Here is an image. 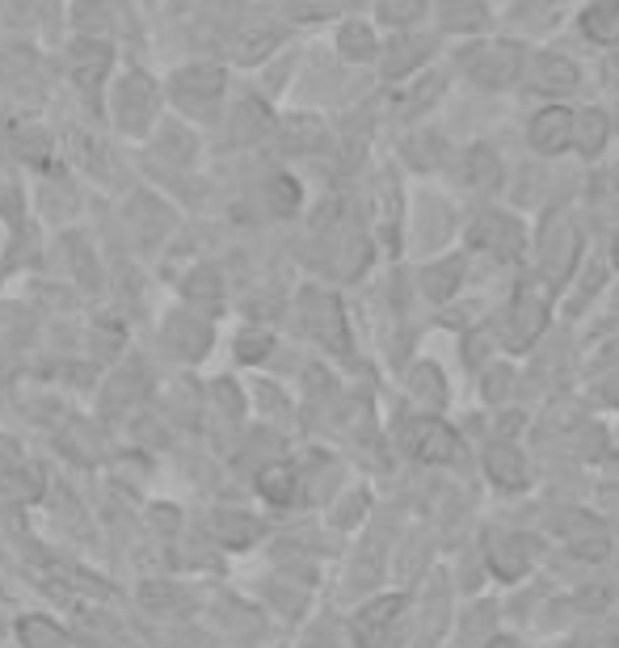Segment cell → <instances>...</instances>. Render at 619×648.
I'll return each mask as SVG.
<instances>
[{
  "label": "cell",
  "mask_w": 619,
  "mask_h": 648,
  "mask_svg": "<svg viewBox=\"0 0 619 648\" xmlns=\"http://www.w3.org/2000/svg\"><path fill=\"white\" fill-rule=\"evenodd\" d=\"M464 72L485 89H506L523 76V47L510 39H493L464 51Z\"/></svg>",
  "instance_id": "obj_1"
},
{
  "label": "cell",
  "mask_w": 619,
  "mask_h": 648,
  "mask_svg": "<svg viewBox=\"0 0 619 648\" xmlns=\"http://www.w3.org/2000/svg\"><path fill=\"white\" fill-rule=\"evenodd\" d=\"M156 84L148 76H140V72H131L123 81L114 84V97H110V114H114V123L118 131H127V135H144L156 119Z\"/></svg>",
  "instance_id": "obj_2"
},
{
  "label": "cell",
  "mask_w": 619,
  "mask_h": 648,
  "mask_svg": "<svg viewBox=\"0 0 619 648\" xmlns=\"http://www.w3.org/2000/svg\"><path fill=\"white\" fill-rule=\"evenodd\" d=\"M548 308H553L548 291H544L539 282H523L518 295H514L510 312H506V346H510V350H527L535 337L544 333Z\"/></svg>",
  "instance_id": "obj_3"
},
{
  "label": "cell",
  "mask_w": 619,
  "mask_h": 648,
  "mask_svg": "<svg viewBox=\"0 0 619 648\" xmlns=\"http://www.w3.org/2000/svg\"><path fill=\"white\" fill-rule=\"evenodd\" d=\"M401 615H405V598L401 594H384L354 619V640L359 648H396L401 645Z\"/></svg>",
  "instance_id": "obj_4"
},
{
  "label": "cell",
  "mask_w": 619,
  "mask_h": 648,
  "mask_svg": "<svg viewBox=\"0 0 619 648\" xmlns=\"http://www.w3.org/2000/svg\"><path fill=\"white\" fill-rule=\"evenodd\" d=\"M169 93L182 110L203 114V110H212V105L224 97V68H215V63H194V68H182V72H173Z\"/></svg>",
  "instance_id": "obj_5"
},
{
  "label": "cell",
  "mask_w": 619,
  "mask_h": 648,
  "mask_svg": "<svg viewBox=\"0 0 619 648\" xmlns=\"http://www.w3.org/2000/svg\"><path fill=\"white\" fill-rule=\"evenodd\" d=\"M577 253H581V236L569 219H553L544 228V240H539V270H544V282L560 287L569 270H574Z\"/></svg>",
  "instance_id": "obj_6"
},
{
  "label": "cell",
  "mask_w": 619,
  "mask_h": 648,
  "mask_svg": "<svg viewBox=\"0 0 619 648\" xmlns=\"http://www.w3.org/2000/svg\"><path fill=\"white\" fill-rule=\"evenodd\" d=\"M409 446L422 463H455L464 455V442L439 418H417L409 425Z\"/></svg>",
  "instance_id": "obj_7"
},
{
  "label": "cell",
  "mask_w": 619,
  "mask_h": 648,
  "mask_svg": "<svg viewBox=\"0 0 619 648\" xmlns=\"http://www.w3.org/2000/svg\"><path fill=\"white\" fill-rule=\"evenodd\" d=\"M303 325H308V333L324 341L329 350H350V337H345V316H342V304L333 299V295H303Z\"/></svg>",
  "instance_id": "obj_8"
},
{
  "label": "cell",
  "mask_w": 619,
  "mask_h": 648,
  "mask_svg": "<svg viewBox=\"0 0 619 648\" xmlns=\"http://www.w3.org/2000/svg\"><path fill=\"white\" fill-rule=\"evenodd\" d=\"M110 60H114V51H110L106 39H76L72 42V51H68V72H72V81L81 84L85 93H93L97 84L106 81L110 72Z\"/></svg>",
  "instance_id": "obj_9"
},
{
  "label": "cell",
  "mask_w": 619,
  "mask_h": 648,
  "mask_svg": "<svg viewBox=\"0 0 619 648\" xmlns=\"http://www.w3.org/2000/svg\"><path fill=\"white\" fill-rule=\"evenodd\" d=\"M472 245L476 249L493 253V257H502V261H510V257H518L523 253V228H518V219H510V215H481L476 219V228H472Z\"/></svg>",
  "instance_id": "obj_10"
},
{
  "label": "cell",
  "mask_w": 619,
  "mask_h": 648,
  "mask_svg": "<svg viewBox=\"0 0 619 648\" xmlns=\"http://www.w3.org/2000/svg\"><path fill=\"white\" fill-rule=\"evenodd\" d=\"M485 552H489V568L502 577V582H518L527 573V539L514 535V531H489L485 539Z\"/></svg>",
  "instance_id": "obj_11"
},
{
  "label": "cell",
  "mask_w": 619,
  "mask_h": 648,
  "mask_svg": "<svg viewBox=\"0 0 619 648\" xmlns=\"http://www.w3.org/2000/svg\"><path fill=\"white\" fill-rule=\"evenodd\" d=\"M485 476L497 488L518 493L527 484V460H523V451L514 442H489V451H485Z\"/></svg>",
  "instance_id": "obj_12"
},
{
  "label": "cell",
  "mask_w": 619,
  "mask_h": 648,
  "mask_svg": "<svg viewBox=\"0 0 619 648\" xmlns=\"http://www.w3.org/2000/svg\"><path fill=\"white\" fill-rule=\"evenodd\" d=\"M527 84H532V93H569V89H577V68L574 60H565L556 51H544V55L532 60Z\"/></svg>",
  "instance_id": "obj_13"
},
{
  "label": "cell",
  "mask_w": 619,
  "mask_h": 648,
  "mask_svg": "<svg viewBox=\"0 0 619 648\" xmlns=\"http://www.w3.org/2000/svg\"><path fill=\"white\" fill-rule=\"evenodd\" d=\"M532 144L539 147V152H548V156L565 152V147L574 144V114H569V110H560V105L544 110V114H535Z\"/></svg>",
  "instance_id": "obj_14"
},
{
  "label": "cell",
  "mask_w": 619,
  "mask_h": 648,
  "mask_svg": "<svg viewBox=\"0 0 619 648\" xmlns=\"http://www.w3.org/2000/svg\"><path fill=\"white\" fill-rule=\"evenodd\" d=\"M430 55V39H417V34H396L388 42V55H384V76L388 81H401L405 72L422 68Z\"/></svg>",
  "instance_id": "obj_15"
},
{
  "label": "cell",
  "mask_w": 619,
  "mask_h": 648,
  "mask_svg": "<svg viewBox=\"0 0 619 648\" xmlns=\"http://www.w3.org/2000/svg\"><path fill=\"white\" fill-rule=\"evenodd\" d=\"M464 177H468L472 189L493 194V189L502 186V161H497V152H493L489 144L468 147V156H464Z\"/></svg>",
  "instance_id": "obj_16"
},
{
  "label": "cell",
  "mask_w": 619,
  "mask_h": 648,
  "mask_svg": "<svg viewBox=\"0 0 619 648\" xmlns=\"http://www.w3.org/2000/svg\"><path fill=\"white\" fill-rule=\"evenodd\" d=\"M275 131V119H270V110L257 102V97H245V102L233 110V140L236 144H254L261 135H270Z\"/></svg>",
  "instance_id": "obj_17"
},
{
  "label": "cell",
  "mask_w": 619,
  "mask_h": 648,
  "mask_svg": "<svg viewBox=\"0 0 619 648\" xmlns=\"http://www.w3.org/2000/svg\"><path fill=\"white\" fill-rule=\"evenodd\" d=\"M257 493L270 505H291L296 502V467L291 463H266L257 472Z\"/></svg>",
  "instance_id": "obj_18"
},
{
  "label": "cell",
  "mask_w": 619,
  "mask_h": 648,
  "mask_svg": "<svg viewBox=\"0 0 619 648\" xmlns=\"http://www.w3.org/2000/svg\"><path fill=\"white\" fill-rule=\"evenodd\" d=\"M278 42H282V30H275V25H249V30L236 34L233 55L240 63H261L270 51H275Z\"/></svg>",
  "instance_id": "obj_19"
},
{
  "label": "cell",
  "mask_w": 619,
  "mask_h": 648,
  "mask_svg": "<svg viewBox=\"0 0 619 648\" xmlns=\"http://www.w3.org/2000/svg\"><path fill=\"white\" fill-rule=\"evenodd\" d=\"M212 531H215V539L219 544H228V547H249L261 535V526L249 518V514H236V510H219L212 518Z\"/></svg>",
  "instance_id": "obj_20"
},
{
  "label": "cell",
  "mask_w": 619,
  "mask_h": 648,
  "mask_svg": "<svg viewBox=\"0 0 619 648\" xmlns=\"http://www.w3.org/2000/svg\"><path fill=\"white\" fill-rule=\"evenodd\" d=\"M581 25H586V34H590L595 42L616 47L619 42V0H595V4L586 9Z\"/></svg>",
  "instance_id": "obj_21"
},
{
  "label": "cell",
  "mask_w": 619,
  "mask_h": 648,
  "mask_svg": "<svg viewBox=\"0 0 619 648\" xmlns=\"http://www.w3.org/2000/svg\"><path fill=\"white\" fill-rule=\"evenodd\" d=\"M460 278H464V261L460 257H447V261H434L422 270V291L430 299H451V295L460 291Z\"/></svg>",
  "instance_id": "obj_22"
},
{
  "label": "cell",
  "mask_w": 619,
  "mask_h": 648,
  "mask_svg": "<svg viewBox=\"0 0 619 648\" xmlns=\"http://www.w3.org/2000/svg\"><path fill=\"white\" fill-rule=\"evenodd\" d=\"M607 144V114L602 110H581L574 114V147L586 156H598Z\"/></svg>",
  "instance_id": "obj_23"
},
{
  "label": "cell",
  "mask_w": 619,
  "mask_h": 648,
  "mask_svg": "<svg viewBox=\"0 0 619 648\" xmlns=\"http://www.w3.org/2000/svg\"><path fill=\"white\" fill-rule=\"evenodd\" d=\"M169 341L186 358H198L207 346H212V329H207V325H198V320H190V316H173L169 320Z\"/></svg>",
  "instance_id": "obj_24"
},
{
  "label": "cell",
  "mask_w": 619,
  "mask_h": 648,
  "mask_svg": "<svg viewBox=\"0 0 619 648\" xmlns=\"http://www.w3.org/2000/svg\"><path fill=\"white\" fill-rule=\"evenodd\" d=\"M489 21V9L481 0H443V25L447 30H481Z\"/></svg>",
  "instance_id": "obj_25"
},
{
  "label": "cell",
  "mask_w": 619,
  "mask_h": 648,
  "mask_svg": "<svg viewBox=\"0 0 619 648\" xmlns=\"http://www.w3.org/2000/svg\"><path fill=\"white\" fill-rule=\"evenodd\" d=\"M324 144V126L317 123V119H287L282 123V147L287 152H312V147Z\"/></svg>",
  "instance_id": "obj_26"
},
{
  "label": "cell",
  "mask_w": 619,
  "mask_h": 648,
  "mask_svg": "<svg viewBox=\"0 0 619 648\" xmlns=\"http://www.w3.org/2000/svg\"><path fill=\"white\" fill-rule=\"evenodd\" d=\"M338 47H342L345 60L354 63L375 60V34H371V25H363V21H345L342 34H338Z\"/></svg>",
  "instance_id": "obj_27"
},
{
  "label": "cell",
  "mask_w": 619,
  "mask_h": 648,
  "mask_svg": "<svg viewBox=\"0 0 619 648\" xmlns=\"http://www.w3.org/2000/svg\"><path fill=\"white\" fill-rule=\"evenodd\" d=\"M22 645L25 648H68V636L64 628H55L51 619H39V615H30L22 619Z\"/></svg>",
  "instance_id": "obj_28"
},
{
  "label": "cell",
  "mask_w": 619,
  "mask_h": 648,
  "mask_svg": "<svg viewBox=\"0 0 619 648\" xmlns=\"http://www.w3.org/2000/svg\"><path fill=\"white\" fill-rule=\"evenodd\" d=\"M569 544H574V552L581 560H602L607 556V535L590 518H581V531H569Z\"/></svg>",
  "instance_id": "obj_29"
},
{
  "label": "cell",
  "mask_w": 619,
  "mask_h": 648,
  "mask_svg": "<svg viewBox=\"0 0 619 648\" xmlns=\"http://www.w3.org/2000/svg\"><path fill=\"white\" fill-rule=\"evenodd\" d=\"M409 388H413V397L430 400V404H443L447 400V388H443V376H439V367H413V376H409Z\"/></svg>",
  "instance_id": "obj_30"
},
{
  "label": "cell",
  "mask_w": 619,
  "mask_h": 648,
  "mask_svg": "<svg viewBox=\"0 0 619 648\" xmlns=\"http://www.w3.org/2000/svg\"><path fill=\"white\" fill-rule=\"evenodd\" d=\"M422 9H426V0H380V18L388 25H409L422 18Z\"/></svg>",
  "instance_id": "obj_31"
},
{
  "label": "cell",
  "mask_w": 619,
  "mask_h": 648,
  "mask_svg": "<svg viewBox=\"0 0 619 648\" xmlns=\"http://www.w3.org/2000/svg\"><path fill=\"white\" fill-rule=\"evenodd\" d=\"M270 207H275L278 215H291V210L299 207V182L296 177H275V182H270Z\"/></svg>",
  "instance_id": "obj_32"
},
{
  "label": "cell",
  "mask_w": 619,
  "mask_h": 648,
  "mask_svg": "<svg viewBox=\"0 0 619 648\" xmlns=\"http://www.w3.org/2000/svg\"><path fill=\"white\" fill-rule=\"evenodd\" d=\"M287 9H291L296 21H321V18H333L342 9V0H291Z\"/></svg>",
  "instance_id": "obj_33"
},
{
  "label": "cell",
  "mask_w": 619,
  "mask_h": 648,
  "mask_svg": "<svg viewBox=\"0 0 619 648\" xmlns=\"http://www.w3.org/2000/svg\"><path fill=\"white\" fill-rule=\"evenodd\" d=\"M275 350V337L270 333H245L236 341V354L245 358V362H261V358Z\"/></svg>",
  "instance_id": "obj_34"
},
{
  "label": "cell",
  "mask_w": 619,
  "mask_h": 648,
  "mask_svg": "<svg viewBox=\"0 0 619 648\" xmlns=\"http://www.w3.org/2000/svg\"><path fill=\"white\" fill-rule=\"evenodd\" d=\"M405 152L413 156V165H422V168L439 165V140H434V135H426V140H422V135H417V140H409Z\"/></svg>",
  "instance_id": "obj_35"
},
{
  "label": "cell",
  "mask_w": 619,
  "mask_h": 648,
  "mask_svg": "<svg viewBox=\"0 0 619 648\" xmlns=\"http://www.w3.org/2000/svg\"><path fill=\"white\" fill-rule=\"evenodd\" d=\"M186 295L190 299H219V278H215V270H198L186 282Z\"/></svg>",
  "instance_id": "obj_36"
},
{
  "label": "cell",
  "mask_w": 619,
  "mask_h": 648,
  "mask_svg": "<svg viewBox=\"0 0 619 648\" xmlns=\"http://www.w3.org/2000/svg\"><path fill=\"white\" fill-rule=\"evenodd\" d=\"M607 84H611V89H616V93H619V60L607 63Z\"/></svg>",
  "instance_id": "obj_37"
},
{
  "label": "cell",
  "mask_w": 619,
  "mask_h": 648,
  "mask_svg": "<svg viewBox=\"0 0 619 648\" xmlns=\"http://www.w3.org/2000/svg\"><path fill=\"white\" fill-rule=\"evenodd\" d=\"M489 648H523L514 636H497V640H489Z\"/></svg>",
  "instance_id": "obj_38"
},
{
  "label": "cell",
  "mask_w": 619,
  "mask_h": 648,
  "mask_svg": "<svg viewBox=\"0 0 619 648\" xmlns=\"http://www.w3.org/2000/svg\"><path fill=\"white\" fill-rule=\"evenodd\" d=\"M616 266H619V236H616Z\"/></svg>",
  "instance_id": "obj_39"
}]
</instances>
